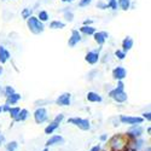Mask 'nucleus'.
<instances>
[{
	"label": "nucleus",
	"mask_w": 151,
	"mask_h": 151,
	"mask_svg": "<svg viewBox=\"0 0 151 151\" xmlns=\"http://www.w3.org/2000/svg\"><path fill=\"white\" fill-rule=\"evenodd\" d=\"M109 97H111L117 103H124L127 100V93L124 92V83L122 81H119L116 88L109 92Z\"/></svg>",
	"instance_id": "obj_1"
},
{
	"label": "nucleus",
	"mask_w": 151,
	"mask_h": 151,
	"mask_svg": "<svg viewBox=\"0 0 151 151\" xmlns=\"http://www.w3.org/2000/svg\"><path fill=\"white\" fill-rule=\"evenodd\" d=\"M27 26L29 28V30L33 33V34H41L44 30H45V26L44 23H41L37 17L35 16H30L28 19H27Z\"/></svg>",
	"instance_id": "obj_2"
},
{
	"label": "nucleus",
	"mask_w": 151,
	"mask_h": 151,
	"mask_svg": "<svg viewBox=\"0 0 151 151\" xmlns=\"http://www.w3.org/2000/svg\"><path fill=\"white\" fill-rule=\"evenodd\" d=\"M68 123H71L74 126H76L82 131H88L91 128V123L87 119H80V117H73L68 120Z\"/></svg>",
	"instance_id": "obj_3"
},
{
	"label": "nucleus",
	"mask_w": 151,
	"mask_h": 151,
	"mask_svg": "<svg viewBox=\"0 0 151 151\" xmlns=\"http://www.w3.org/2000/svg\"><path fill=\"white\" fill-rule=\"evenodd\" d=\"M110 144H111L112 149H114L115 151H121L126 146V140H124V138L122 135H114L111 138Z\"/></svg>",
	"instance_id": "obj_4"
},
{
	"label": "nucleus",
	"mask_w": 151,
	"mask_h": 151,
	"mask_svg": "<svg viewBox=\"0 0 151 151\" xmlns=\"http://www.w3.org/2000/svg\"><path fill=\"white\" fill-rule=\"evenodd\" d=\"M63 119H64V115H62V114L57 115V116L55 117V120L45 128V133H46V134H52V133L59 127V123L63 121Z\"/></svg>",
	"instance_id": "obj_5"
},
{
	"label": "nucleus",
	"mask_w": 151,
	"mask_h": 151,
	"mask_svg": "<svg viewBox=\"0 0 151 151\" xmlns=\"http://www.w3.org/2000/svg\"><path fill=\"white\" fill-rule=\"evenodd\" d=\"M34 119L36 123H44L45 121H47L48 119V114H47V110L45 108H37L34 112Z\"/></svg>",
	"instance_id": "obj_6"
},
{
	"label": "nucleus",
	"mask_w": 151,
	"mask_h": 151,
	"mask_svg": "<svg viewBox=\"0 0 151 151\" xmlns=\"http://www.w3.org/2000/svg\"><path fill=\"white\" fill-rule=\"evenodd\" d=\"M120 121L122 123H126V124L135 126V124H140L144 121V119L143 117H139V116H126V115H121L120 116Z\"/></svg>",
	"instance_id": "obj_7"
},
{
	"label": "nucleus",
	"mask_w": 151,
	"mask_h": 151,
	"mask_svg": "<svg viewBox=\"0 0 151 151\" xmlns=\"http://www.w3.org/2000/svg\"><path fill=\"white\" fill-rule=\"evenodd\" d=\"M70 102H71V94L70 93H63L57 98L56 104L59 106H68V105H70Z\"/></svg>",
	"instance_id": "obj_8"
},
{
	"label": "nucleus",
	"mask_w": 151,
	"mask_h": 151,
	"mask_svg": "<svg viewBox=\"0 0 151 151\" xmlns=\"http://www.w3.org/2000/svg\"><path fill=\"white\" fill-rule=\"evenodd\" d=\"M126 76H127V71L123 67H116L114 70H112V78L117 81H122Z\"/></svg>",
	"instance_id": "obj_9"
},
{
	"label": "nucleus",
	"mask_w": 151,
	"mask_h": 151,
	"mask_svg": "<svg viewBox=\"0 0 151 151\" xmlns=\"http://www.w3.org/2000/svg\"><path fill=\"white\" fill-rule=\"evenodd\" d=\"M80 41H81V34L79 33V30L73 29L71 30V36L69 37V40H68V45L70 47H74L75 45H78Z\"/></svg>",
	"instance_id": "obj_10"
},
{
	"label": "nucleus",
	"mask_w": 151,
	"mask_h": 151,
	"mask_svg": "<svg viewBox=\"0 0 151 151\" xmlns=\"http://www.w3.org/2000/svg\"><path fill=\"white\" fill-rule=\"evenodd\" d=\"M93 36H94V41L99 45V46H102V45H104V42L106 41V39L109 37V34L106 33V32H96L94 34H93Z\"/></svg>",
	"instance_id": "obj_11"
},
{
	"label": "nucleus",
	"mask_w": 151,
	"mask_h": 151,
	"mask_svg": "<svg viewBox=\"0 0 151 151\" xmlns=\"http://www.w3.org/2000/svg\"><path fill=\"white\" fill-rule=\"evenodd\" d=\"M85 60L88 63V64H96V63L99 60V52L98 51H90L86 55Z\"/></svg>",
	"instance_id": "obj_12"
},
{
	"label": "nucleus",
	"mask_w": 151,
	"mask_h": 151,
	"mask_svg": "<svg viewBox=\"0 0 151 151\" xmlns=\"http://www.w3.org/2000/svg\"><path fill=\"white\" fill-rule=\"evenodd\" d=\"M142 134H143V128L140 127L139 124L132 126V128L127 132V135L131 137V138H139Z\"/></svg>",
	"instance_id": "obj_13"
},
{
	"label": "nucleus",
	"mask_w": 151,
	"mask_h": 151,
	"mask_svg": "<svg viewBox=\"0 0 151 151\" xmlns=\"http://www.w3.org/2000/svg\"><path fill=\"white\" fill-rule=\"evenodd\" d=\"M133 44H134V41H133L132 37L131 36H126L123 39V41H122V51L124 53H127L129 50L133 47Z\"/></svg>",
	"instance_id": "obj_14"
},
{
	"label": "nucleus",
	"mask_w": 151,
	"mask_h": 151,
	"mask_svg": "<svg viewBox=\"0 0 151 151\" xmlns=\"http://www.w3.org/2000/svg\"><path fill=\"white\" fill-rule=\"evenodd\" d=\"M10 58H11L10 52L7 51V50H6L4 46L0 45V63H1V64H5V63H6Z\"/></svg>",
	"instance_id": "obj_15"
},
{
	"label": "nucleus",
	"mask_w": 151,
	"mask_h": 151,
	"mask_svg": "<svg viewBox=\"0 0 151 151\" xmlns=\"http://www.w3.org/2000/svg\"><path fill=\"white\" fill-rule=\"evenodd\" d=\"M63 143H64V139H63L62 135H53L46 142V145L51 146V145H58V144H63Z\"/></svg>",
	"instance_id": "obj_16"
},
{
	"label": "nucleus",
	"mask_w": 151,
	"mask_h": 151,
	"mask_svg": "<svg viewBox=\"0 0 151 151\" xmlns=\"http://www.w3.org/2000/svg\"><path fill=\"white\" fill-rule=\"evenodd\" d=\"M19 99H21V94H18V93L15 92V93H12V94H10V96L6 97V104L11 106V105L18 103Z\"/></svg>",
	"instance_id": "obj_17"
},
{
	"label": "nucleus",
	"mask_w": 151,
	"mask_h": 151,
	"mask_svg": "<svg viewBox=\"0 0 151 151\" xmlns=\"http://www.w3.org/2000/svg\"><path fill=\"white\" fill-rule=\"evenodd\" d=\"M87 100L92 103H100L102 102V97L96 92H88L87 93Z\"/></svg>",
	"instance_id": "obj_18"
},
{
	"label": "nucleus",
	"mask_w": 151,
	"mask_h": 151,
	"mask_svg": "<svg viewBox=\"0 0 151 151\" xmlns=\"http://www.w3.org/2000/svg\"><path fill=\"white\" fill-rule=\"evenodd\" d=\"M28 116H29L28 110H27V109H21V111L18 112V115L16 116L15 121H16V122H22V121H24V120H27Z\"/></svg>",
	"instance_id": "obj_19"
},
{
	"label": "nucleus",
	"mask_w": 151,
	"mask_h": 151,
	"mask_svg": "<svg viewBox=\"0 0 151 151\" xmlns=\"http://www.w3.org/2000/svg\"><path fill=\"white\" fill-rule=\"evenodd\" d=\"M79 33H82L85 35H93L96 33V28H93L92 26H82Z\"/></svg>",
	"instance_id": "obj_20"
},
{
	"label": "nucleus",
	"mask_w": 151,
	"mask_h": 151,
	"mask_svg": "<svg viewBox=\"0 0 151 151\" xmlns=\"http://www.w3.org/2000/svg\"><path fill=\"white\" fill-rule=\"evenodd\" d=\"M65 27V23H63L60 21H52L50 23V28L51 29H63Z\"/></svg>",
	"instance_id": "obj_21"
},
{
	"label": "nucleus",
	"mask_w": 151,
	"mask_h": 151,
	"mask_svg": "<svg viewBox=\"0 0 151 151\" xmlns=\"http://www.w3.org/2000/svg\"><path fill=\"white\" fill-rule=\"evenodd\" d=\"M117 5L123 11H127L131 7V0H117Z\"/></svg>",
	"instance_id": "obj_22"
},
{
	"label": "nucleus",
	"mask_w": 151,
	"mask_h": 151,
	"mask_svg": "<svg viewBox=\"0 0 151 151\" xmlns=\"http://www.w3.org/2000/svg\"><path fill=\"white\" fill-rule=\"evenodd\" d=\"M48 14H47V12L46 11H40L39 12V15H37V19H39L41 23H44V22H46V21H48Z\"/></svg>",
	"instance_id": "obj_23"
},
{
	"label": "nucleus",
	"mask_w": 151,
	"mask_h": 151,
	"mask_svg": "<svg viewBox=\"0 0 151 151\" xmlns=\"http://www.w3.org/2000/svg\"><path fill=\"white\" fill-rule=\"evenodd\" d=\"M21 111V109L18 108V106H15V108H10V110H9V114H10V116L12 117V119H16V116L18 115V112Z\"/></svg>",
	"instance_id": "obj_24"
},
{
	"label": "nucleus",
	"mask_w": 151,
	"mask_h": 151,
	"mask_svg": "<svg viewBox=\"0 0 151 151\" xmlns=\"http://www.w3.org/2000/svg\"><path fill=\"white\" fill-rule=\"evenodd\" d=\"M30 16H32V9H28V7L23 9V11H22V17H23L24 19H28Z\"/></svg>",
	"instance_id": "obj_25"
},
{
	"label": "nucleus",
	"mask_w": 151,
	"mask_h": 151,
	"mask_svg": "<svg viewBox=\"0 0 151 151\" xmlns=\"http://www.w3.org/2000/svg\"><path fill=\"white\" fill-rule=\"evenodd\" d=\"M143 144H144V140H142V139H137L134 143H133V150L134 151H138L142 146H143Z\"/></svg>",
	"instance_id": "obj_26"
},
{
	"label": "nucleus",
	"mask_w": 151,
	"mask_h": 151,
	"mask_svg": "<svg viewBox=\"0 0 151 151\" xmlns=\"http://www.w3.org/2000/svg\"><path fill=\"white\" fill-rule=\"evenodd\" d=\"M17 146H18L17 142H11L6 145V151H15L17 149Z\"/></svg>",
	"instance_id": "obj_27"
},
{
	"label": "nucleus",
	"mask_w": 151,
	"mask_h": 151,
	"mask_svg": "<svg viewBox=\"0 0 151 151\" xmlns=\"http://www.w3.org/2000/svg\"><path fill=\"white\" fill-rule=\"evenodd\" d=\"M106 6L112 9V10H117V0H109Z\"/></svg>",
	"instance_id": "obj_28"
},
{
	"label": "nucleus",
	"mask_w": 151,
	"mask_h": 151,
	"mask_svg": "<svg viewBox=\"0 0 151 151\" xmlns=\"http://www.w3.org/2000/svg\"><path fill=\"white\" fill-rule=\"evenodd\" d=\"M115 56H116L119 59H121V60H122V59H124V57H126V53L122 51V50H117V51L115 52Z\"/></svg>",
	"instance_id": "obj_29"
},
{
	"label": "nucleus",
	"mask_w": 151,
	"mask_h": 151,
	"mask_svg": "<svg viewBox=\"0 0 151 151\" xmlns=\"http://www.w3.org/2000/svg\"><path fill=\"white\" fill-rule=\"evenodd\" d=\"M91 3H92V0H80L79 6L80 7H86V6H88Z\"/></svg>",
	"instance_id": "obj_30"
},
{
	"label": "nucleus",
	"mask_w": 151,
	"mask_h": 151,
	"mask_svg": "<svg viewBox=\"0 0 151 151\" xmlns=\"http://www.w3.org/2000/svg\"><path fill=\"white\" fill-rule=\"evenodd\" d=\"M12 93H15V90L12 88L11 86H6V87H5V97H7V96H10V94H12Z\"/></svg>",
	"instance_id": "obj_31"
},
{
	"label": "nucleus",
	"mask_w": 151,
	"mask_h": 151,
	"mask_svg": "<svg viewBox=\"0 0 151 151\" xmlns=\"http://www.w3.org/2000/svg\"><path fill=\"white\" fill-rule=\"evenodd\" d=\"M64 16H65L67 21H69V22H71V21H73V14H71V12H68V10L64 12Z\"/></svg>",
	"instance_id": "obj_32"
},
{
	"label": "nucleus",
	"mask_w": 151,
	"mask_h": 151,
	"mask_svg": "<svg viewBox=\"0 0 151 151\" xmlns=\"http://www.w3.org/2000/svg\"><path fill=\"white\" fill-rule=\"evenodd\" d=\"M143 117H144L145 120H147L149 122L151 121V116H150V112H144V114H143Z\"/></svg>",
	"instance_id": "obj_33"
},
{
	"label": "nucleus",
	"mask_w": 151,
	"mask_h": 151,
	"mask_svg": "<svg viewBox=\"0 0 151 151\" xmlns=\"http://www.w3.org/2000/svg\"><path fill=\"white\" fill-rule=\"evenodd\" d=\"M97 6H98V7H102V9H108L106 4H103V3H98V4H97Z\"/></svg>",
	"instance_id": "obj_34"
},
{
	"label": "nucleus",
	"mask_w": 151,
	"mask_h": 151,
	"mask_svg": "<svg viewBox=\"0 0 151 151\" xmlns=\"http://www.w3.org/2000/svg\"><path fill=\"white\" fill-rule=\"evenodd\" d=\"M90 151H100V146L99 145H97V146H94V147H92Z\"/></svg>",
	"instance_id": "obj_35"
},
{
	"label": "nucleus",
	"mask_w": 151,
	"mask_h": 151,
	"mask_svg": "<svg viewBox=\"0 0 151 151\" xmlns=\"http://www.w3.org/2000/svg\"><path fill=\"white\" fill-rule=\"evenodd\" d=\"M91 23H92V21H91V19H86V21L83 22V26H87V24H88V26H90Z\"/></svg>",
	"instance_id": "obj_36"
},
{
	"label": "nucleus",
	"mask_w": 151,
	"mask_h": 151,
	"mask_svg": "<svg viewBox=\"0 0 151 151\" xmlns=\"http://www.w3.org/2000/svg\"><path fill=\"white\" fill-rule=\"evenodd\" d=\"M100 140H102V142H105V140H106V135H105V134L100 135Z\"/></svg>",
	"instance_id": "obj_37"
},
{
	"label": "nucleus",
	"mask_w": 151,
	"mask_h": 151,
	"mask_svg": "<svg viewBox=\"0 0 151 151\" xmlns=\"http://www.w3.org/2000/svg\"><path fill=\"white\" fill-rule=\"evenodd\" d=\"M5 142V138H4V135L0 133V143H4Z\"/></svg>",
	"instance_id": "obj_38"
},
{
	"label": "nucleus",
	"mask_w": 151,
	"mask_h": 151,
	"mask_svg": "<svg viewBox=\"0 0 151 151\" xmlns=\"http://www.w3.org/2000/svg\"><path fill=\"white\" fill-rule=\"evenodd\" d=\"M62 1H63V3H73L74 0H62Z\"/></svg>",
	"instance_id": "obj_39"
},
{
	"label": "nucleus",
	"mask_w": 151,
	"mask_h": 151,
	"mask_svg": "<svg viewBox=\"0 0 151 151\" xmlns=\"http://www.w3.org/2000/svg\"><path fill=\"white\" fill-rule=\"evenodd\" d=\"M3 74V67H0V75Z\"/></svg>",
	"instance_id": "obj_40"
},
{
	"label": "nucleus",
	"mask_w": 151,
	"mask_h": 151,
	"mask_svg": "<svg viewBox=\"0 0 151 151\" xmlns=\"http://www.w3.org/2000/svg\"><path fill=\"white\" fill-rule=\"evenodd\" d=\"M42 151H48V150H47V149H45V150H42Z\"/></svg>",
	"instance_id": "obj_41"
},
{
	"label": "nucleus",
	"mask_w": 151,
	"mask_h": 151,
	"mask_svg": "<svg viewBox=\"0 0 151 151\" xmlns=\"http://www.w3.org/2000/svg\"><path fill=\"white\" fill-rule=\"evenodd\" d=\"M0 112H1V106H0Z\"/></svg>",
	"instance_id": "obj_42"
},
{
	"label": "nucleus",
	"mask_w": 151,
	"mask_h": 151,
	"mask_svg": "<svg viewBox=\"0 0 151 151\" xmlns=\"http://www.w3.org/2000/svg\"><path fill=\"white\" fill-rule=\"evenodd\" d=\"M3 1H5V0H3Z\"/></svg>",
	"instance_id": "obj_43"
}]
</instances>
